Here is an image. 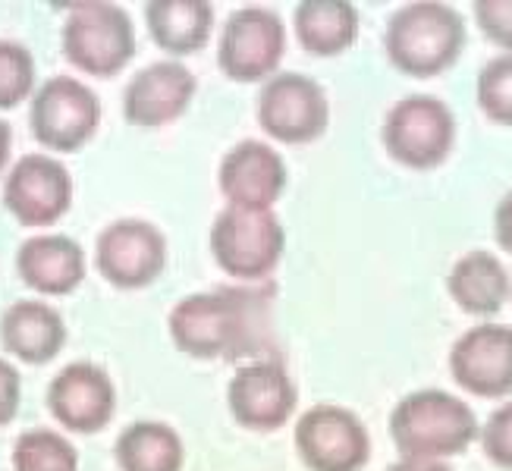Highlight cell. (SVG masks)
<instances>
[{
  "mask_svg": "<svg viewBox=\"0 0 512 471\" xmlns=\"http://www.w3.org/2000/svg\"><path fill=\"white\" fill-rule=\"evenodd\" d=\"M198 92V79L183 60H154L123 88V117L136 129H161L180 120Z\"/></svg>",
  "mask_w": 512,
  "mask_h": 471,
  "instance_id": "2e32d148",
  "label": "cell"
},
{
  "mask_svg": "<svg viewBox=\"0 0 512 471\" xmlns=\"http://www.w3.org/2000/svg\"><path fill=\"white\" fill-rule=\"evenodd\" d=\"M465 48V19L456 7L415 0L390 13L384 29L387 60L412 79L447 73Z\"/></svg>",
  "mask_w": 512,
  "mask_h": 471,
  "instance_id": "3957f363",
  "label": "cell"
},
{
  "mask_svg": "<svg viewBox=\"0 0 512 471\" xmlns=\"http://www.w3.org/2000/svg\"><path fill=\"white\" fill-rule=\"evenodd\" d=\"M359 10L346 0H302L293 10V32L315 57H337L359 41Z\"/></svg>",
  "mask_w": 512,
  "mask_h": 471,
  "instance_id": "7402d4cb",
  "label": "cell"
},
{
  "mask_svg": "<svg viewBox=\"0 0 512 471\" xmlns=\"http://www.w3.org/2000/svg\"><path fill=\"white\" fill-rule=\"evenodd\" d=\"M19 402H22V377L10 358L0 355V428L19 415Z\"/></svg>",
  "mask_w": 512,
  "mask_h": 471,
  "instance_id": "f1b7e54d",
  "label": "cell"
},
{
  "mask_svg": "<svg viewBox=\"0 0 512 471\" xmlns=\"http://www.w3.org/2000/svg\"><path fill=\"white\" fill-rule=\"evenodd\" d=\"M381 142L396 164L409 170H434L453 154L456 117L437 95H406L384 117Z\"/></svg>",
  "mask_w": 512,
  "mask_h": 471,
  "instance_id": "8992f818",
  "label": "cell"
},
{
  "mask_svg": "<svg viewBox=\"0 0 512 471\" xmlns=\"http://www.w3.org/2000/svg\"><path fill=\"white\" fill-rule=\"evenodd\" d=\"M447 293L459 311L472 314V318H494L512 296V280L497 255L478 249L465 252L450 267Z\"/></svg>",
  "mask_w": 512,
  "mask_h": 471,
  "instance_id": "44dd1931",
  "label": "cell"
},
{
  "mask_svg": "<svg viewBox=\"0 0 512 471\" xmlns=\"http://www.w3.org/2000/svg\"><path fill=\"white\" fill-rule=\"evenodd\" d=\"M286 26L277 10L239 7L227 16L217 38V66L233 82H267L280 73Z\"/></svg>",
  "mask_w": 512,
  "mask_h": 471,
  "instance_id": "ba28073f",
  "label": "cell"
},
{
  "mask_svg": "<svg viewBox=\"0 0 512 471\" xmlns=\"http://www.w3.org/2000/svg\"><path fill=\"white\" fill-rule=\"evenodd\" d=\"M258 126L283 145H308L330 126V101L318 79L305 73H274L261 82Z\"/></svg>",
  "mask_w": 512,
  "mask_h": 471,
  "instance_id": "8fae6325",
  "label": "cell"
},
{
  "mask_svg": "<svg viewBox=\"0 0 512 471\" xmlns=\"http://www.w3.org/2000/svg\"><path fill=\"white\" fill-rule=\"evenodd\" d=\"M475 98L487 120L512 129V54H497L481 66Z\"/></svg>",
  "mask_w": 512,
  "mask_h": 471,
  "instance_id": "484cf974",
  "label": "cell"
},
{
  "mask_svg": "<svg viewBox=\"0 0 512 471\" xmlns=\"http://www.w3.org/2000/svg\"><path fill=\"white\" fill-rule=\"evenodd\" d=\"M120 471H183L186 443L164 421H132L114 443Z\"/></svg>",
  "mask_w": 512,
  "mask_h": 471,
  "instance_id": "603a6c76",
  "label": "cell"
},
{
  "mask_svg": "<svg viewBox=\"0 0 512 471\" xmlns=\"http://www.w3.org/2000/svg\"><path fill=\"white\" fill-rule=\"evenodd\" d=\"M387 471H453V465L440 459H396Z\"/></svg>",
  "mask_w": 512,
  "mask_h": 471,
  "instance_id": "4dcf8cb0",
  "label": "cell"
},
{
  "mask_svg": "<svg viewBox=\"0 0 512 471\" xmlns=\"http://www.w3.org/2000/svg\"><path fill=\"white\" fill-rule=\"evenodd\" d=\"M227 406L233 421L246 431L271 434L293 418L299 406V387L274 358H255L230 377Z\"/></svg>",
  "mask_w": 512,
  "mask_h": 471,
  "instance_id": "4fadbf2b",
  "label": "cell"
},
{
  "mask_svg": "<svg viewBox=\"0 0 512 471\" xmlns=\"http://www.w3.org/2000/svg\"><path fill=\"white\" fill-rule=\"evenodd\" d=\"M208 249L214 264L239 283H258L280 264L286 252V230L274 211H252L224 205L217 211Z\"/></svg>",
  "mask_w": 512,
  "mask_h": 471,
  "instance_id": "5b68a950",
  "label": "cell"
},
{
  "mask_svg": "<svg viewBox=\"0 0 512 471\" xmlns=\"http://www.w3.org/2000/svg\"><path fill=\"white\" fill-rule=\"evenodd\" d=\"M13 471H79V453L66 434L32 428L13 443Z\"/></svg>",
  "mask_w": 512,
  "mask_h": 471,
  "instance_id": "cb8c5ba5",
  "label": "cell"
},
{
  "mask_svg": "<svg viewBox=\"0 0 512 471\" xmlns=\"http://www.w3.org/2000/svg\"><path fill=\"white\" fill-rule=\"evenodd\" d=\"M73 173L54 154H22L4 176V205L16 223L29 230H48L73 208Z\"/></svg>",
  "mask_w": 512,
  "mask_h": 471,
  "instance_id": "30bf717a",
  "label": "cell"
},
{
  "mask_svg": "<svg viewBox=\"0 0 512 471\" xmlns=\"http://www.w3.org/2000/svg\"><path fill=\"white\" fill-rule=\"evenodd\" d=\"M151 41L170 60L198 54L214 35V7L208 0H151L145 7Z\"/></svg>",
  "mask_w": 512,
  "mask_h": 471,
  "instance_id": "ffe728a7",
  "label": "cell"
},
{
  "mask_svg": "<svg viewBox=\"0 0 512 471\" xmlns=\"http://www.w3.org/2000/svg\"><path fill=\"white\" fill-rule=\"evenodd\" d=\"M170 245L158 223L145 217L110 220L95 239L98 274L117 289H145L167 271Z\"/></svg>",
  "mask_w": 512,
  "mask_h": 471,
  "instance_id": "9c48e42d",
  "label": "cell"
},
{
  "mask_svg": "<svg viewBox=\"0 0 512 471\" xmlns=\"http://www.w3.org/2000/svg\"><path fill=\"white\" fill-rule=\"evenodd\" d=\"M63 314L44 299H16L0 314V343L26 365H48L66 346Z\"/></svg>",
  "mask_w": 512,
  "mask_h": 471,
  "instance_id": "d6986e66",
  "label": "cell"
},
{
  "mask_svg": "<svg viewBox=\"0 0 512 471\" xmlns=\"http://www.w3.org/2000/svg\"><path fill=\"white\" fill-rule=\"evenodd\" d=\"M296 453L308 471H362L371 459L365 421L337 402H321L296 421Z\"/></svg>",
  "mask_w": 512,
  "mask_h": 471,
  "instance_id": "7c38bea8",
  "label": "cell"
},
{
  "mask_svg": "<svg viewBox=\"0 0 512 471\" xmlns=\"http://www.w3.org/2000/svg\"><path fill=\"white\" fill-rule=\"evenodd\" d=\"M101 98L76 76H51L38 82L29 101V126L41 148L51 154L79 151L95 139L101 126Z\"/></svg>",
  "mask_w": 512,
  "mask_h": 471,
  "instance_id": "52a82bcc",
  "label": "cell"
},
{
  "mask_svg": "<svg viewBox=\"0 0 512 471\" xmlns=\"http://www.w3.org/2000/svg\"><path fill=\"white\" fill-rule=\"evenodd\" d=\"M38 88L35 54L16 38H0V110L32 101Z\"/></svg>",
  "mask_w": 512,
  "mask_h": 471,
  "instance_id": "d4e9b609",
  "label": "cell"
},
{
  "mask_svg": "<svg viewBox=\"0 0 512 471\" xmlns=\"http://www.w3.org/2000/svg\"><path fill=\"white\" fill-rule=\"evenodd\" d=\"M16 274L38 296H70L88 274L85 249L66 233H32L16 249Z\"/></svg>",
  "mask_w": 512,
  "mask_h": 471,
  "instance_id": "ac0fdd59",
  "label": "cell"
},
{
  "mask_svg": "<svg viewBox=\"0 0 512 471\" xmlns=\"http://www.w3.org/2000/svg\"><path fill=\"white\" fill-rule=\"evenodd\" d=\"M173 346L198 362L258 355L267 343V299L252 286H217L170 308Z\"/></svg>",
  "mask_w": 512,
  "mask_h": 471,
  "instance_id": "6da1fadb",
  "label": "cell"
},
{
  "mask_svg": "<svg viewBox=\"0 0 512 471\" xmlns=\"http://www.w3.org/2000/svg\"><path fill=\"white\" fill-rule=\"evenodd\" d=\"M289 170L283 154L261 139L236 142L217 167V189L233 208L274 211L280 195L286 192Z\"/></svg>",
  "mask_w": 512,
  "mask_h": 471,
  "instance_id": "5bb4252c",
  "label": "cell"
},
{
  "mask_svg": "<svg viewBox=\"0 0 512 471\" xmlns=\"http://www.w3.org/2000/svg\"><path fill=\"white\" fill-rule=\"evenodd\" d=\"M10 154H13V126L0 117V176L10 170Z\"/></svg>",
  "mask_w": 512,
  "mask_h": 471,
  "instance_id": "1f68e13d",
  "label": "cell"
},
{
  "mask_svg": "<svg viewBox=\"0 0 512 471\" xmlns=\"http://www.w3.org/2000/svg\"><path fill=\"white\" fill-rule=\"evenodd\" d=\"M48 409L63 431L98 434L117 412V387L101 365L70 362L48 384Z\"/></svg>",
  "mask_w": 512,
  "mask_h": 471,
  "instance_id": "e0dca14e",
  "label": "cell"
},
{
  "mask_svg": "<svg viewBox=\"0 0 512 471\" xmlns=\"http://www.w3.org/2000/svg\"><path fill=\"white\" fill-rule=\"evenodd\" d=\"M478 415L447 390H415L390 412V440L399 459H440L465 453L478 440Z\"/></svg>",
  "mask_w": 512,
  "mask_h": 471,
  "instance_id": "7a4b0ae2",
  "label": "cell"
},
{
  "mask_svg": "<svg viewBox=\"0 0 512 471\" xmlns=\"http://www.w3.org/2000/svg\"><path fill=\"white\" fill-rule=\"evenodd\" d=\"M494 236L500 249L512 255V189L500 198V205L494 211Z\"/></svg>",
  "mask_w": 512,
  "mask_h": 471,
  "instance_id": "f546056e",
  "label": "cell"
},
{
  "mask_svg": "<svg viewBox=\"0 0 512 471\" xmlns=\"http://www.w3.org/2000/svg\"><path fill=\"white\" fill-rule=\"evenodd\" d=\"M475 22L487 41L512 54V0H478Z\"/></svg>",
  "mask_w": 512,
  "mask_h": 471,
  "instance_id": "83f0119b",
  "label": "cell"
},
{
  "mask_svg": "<svg viewBox=\"0 0 512 471\" xmlns=\"http://www.w3.org/2000/svg\"><path fill=\"white\" fill-rule=\"evenodd\" d=\"M450 374L478 399H506L512 393V327L484 321L465 330L450 349Z\"/></svg>",
  "mask_w": 512,
  "mask_h": 471,
  "instance_id": "9a60e30c",
  "label": "cell"
},
{
  "mask_svg": "<svg viewBox=\"0 0 512 471\" xmlns=\"http://www.w3.org/2000/svg\"><path fill=\"white\" fill-rule=\"evenodd\" d=\"M136 22L120 4H73L60 29V51L79 73L110 79L136 57Z\"/></svg>",
  "mask_w": 512,
  "mask_h": 471,
  "instance_id": "277c9868",
  "label": "cell"
},
{
  "mask_svg": "<svg viewBox=\"0 0 512 471\" xmlns=\"http://www.w3.org/2000/svg\"><path fill=\"white\" fill-rule=\"evenodd\" d=\"M478 440L487 462L503 471H512V399L487 415L478 431Z\"/></svg>",
  "mask_w": 512,
  "mask_h": 471,
  "instance_id": "4316f807",
  "label": "cell"
}]
</instances>
